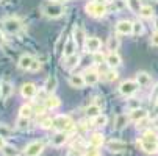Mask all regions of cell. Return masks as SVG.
Listing matches in <instances>:
<instances>
[{
	"mask_svg": "<svg viewBox=\"0 0 158 156\" xmlns=\"http://www.w3.org/2000/svg\"><path fill=\"white\" fill-rule=\"evenodd\" d=\"M85 10H86L88 16L96 17V19H100L108 13V6L105 3H100V2H89L85 5Z\"/></svg>",
	"mask_w": 158,
	"mask_h": 156,
	"instance_id": "6da1fadb",
	"label": "cell"
},
{
	"mask_svg": "<svg viewBox=\"0 0 158 156\" xmlns=\"http://www.w3.org/2000/svg\"><path fill=\"white\" fill-rule=\"evenodd\" d=\"M42 13H44V16H47L50 19H58V17H61L66 13V10H64V6L60 2H49V3L44 5Z\"/></svg>",
	"mask_w": 158,
	"mask_h": 156,
	"instance_id": "7a4b0ae2",
	"label": "cell"
},
{
	"mask_svg": "<svg viewBox=\"0 0 158 156\" xmlns=\"http://www.w3.org/2000/svg\"><path fill=\"white\" fill-rule=\"evenodd\" d=\"M72 119L66 114H58L52 119V128H55L56 131H69L72 130Z\"/></svg>",
	"mask_w": 158,
	"mask_h": 156,
	"instance_id": "3957f363",
	"label": "cell"
},
{
	"mask_svg": "<svg viewBox=\"0 0 158 156\" xmlns=\"http://www.w3.org/2000/svg\"><path fill=\"white\" fill-rule=\"evenodd\" d=\"M138 89H139V84L136 83V80H125L119 84V92L124 97H131Z\"/></svg>",
	"mask_w": 158,
	"mask_h": 156,
	"instance_id": "277c9868",
	"label": "cell"
},
{
	"mask_svg": "<svg viewBox=\"0 0 158 156\" xmlns=\"http://www.w3.org/2000/svg\"><path fill=\"white\" fill-rule=\"evenodd\" d=\"M5 25V30L10 33V34H17L20 30H22V22L16 17H10V19H5L3 22Z\"/></svg>",
	"mask_w": 158,
	"mask_h": 156,
	"instance_id": "5b68a950",
	"label": "cell"
},
{
	"mask_svg": "<svg viewBox=\"0 0 158 156\" xmlns=\"http://www.w3.org/2000/svg\"><path fill=\"white\" fill-rule=\"evenodd\" d=\"M116 33L121 36L133 34V22L131 20H119L116 24Z\"/></svg>",
	"mask_w": 158,
	"mask_h": 156,
	"instance_id": "8992f818",
	"label": "cell"
},
{
	"mask_svg": "<svg viewBox=\"0 0 158 156\" xmlns=\"http://www.w3.org/2000/svg\"><path fill=\"white\" fill-rule=\"evenodd\" d=\"M42 150H44V144L39 142V141H33V142H30V144L25 147L24 154H25V156H39V154L42 153Z\"/></svg>",
	"mask_w": 158,
	"mask_h": 156,
	"instance_id": "52a82bcc",
	"label": "cell"
},
{
	"mask_svg": "<svg viewBox=\"0 0 158 156\" xmlns=\"http://www.w3.org/2000/svg\"><path fill=\"white\" fill-rule=\"evenodd\" d=\"M100 47H102V41H100L97 36L86 38V41H85V49H86L88 52L96 53V52H99V50H100Z\"/></svg>",
	"mask_w": 158,
	"mask_h": 156,
	"instance_id": "ba28073f",
	"label": "cell"
},
{
	"mask_svg": "<svg viewBox=\"0 0 158 156\" xmlns=\"http://www.w3.org/2000/svg\"><path fill=\"white\" fill-rule=\"evenodd\" d=\"M105 62L108 64V67L116 69V67H119V66L122 64V58H121V55L118 52H110L106 55V58H105Z\"/></svg>",
	"mask_w": 158,
	"mask_h": 156,
	"instance_id": "9c48e42d",
	"label": "cell"
},
{
	"mask_svg": "<svg viewBox=\"0 0 158 156\" xmlns=\"http://www.w3.org/2000/svg\"><path fill=\"white\" fill-rule=\"evenodd\" d=\"M20 94L24 98H35L36 94H38V89L33 83H25V84H22L20 87Z\"/></svg>",
	"mask_w": 158,
	"mask_h": 156,
	"instance_id": "30bf717a",
	"label": "cell"
},
{
	"mask_svg": "<svg viewBox=\"0 0 158 156\" xmlns=\"http://www.w3.org/2000/svg\"><path fill=\"white\" fill-rule=\"evenodd\" d=\"M138 145L141 147L143 151H146V153H149V154L158 153V142H150V141L139 139V141H138Z\"/></svg>",
	"mask_w": 158,
	"mask_h": 156,
	"instance_id": "8fae6325",
	"label": "cell"
},
{
	"mask_svg": "<svg viewBox=\"0 0 158 156\" xmlns=\"http://www.w3.org/2000/svg\"><path fill=\"white\" fill-rule=\"evenodd\" d=\"M50 142H52L53 147H61V145H64V144L67 142V131H56L55 134L52 136Z\"/></svg>",
	"mask_w": 158,
	"mask_h": 156,
	"instance_id": "7c38bea8",
	"label": "cell"
},
{
	"mask_svg": "<svg viewBox=\"0 0 158 156\" xmlns=\"http://www.w3.org/2000/svg\"><path fill=\"white\" fill-rule=\"evenodd\" d=\"M128 117H130V120H133V122H141V120L147 119V111L143 109V108L131 109L130 114H128Z\"/></svg>",
	"mask_w": 158,
	"mask_h": 156,
	"instance_id": "4fadbf2b",
	"label": "cell"
},
{
	"mask_svg": "<svg viewBox=\"0 0 158 156\" xmlns=\"http://www.w3.org/2000/svg\"><path fill=\"white\" fill-rule=\"evenodd\" d=\"M77 46L78 44L75 42V39L74 38H69L67 39V42L64 44V58H67V56H71V55H75L77 53Z\"/></svg>",
	"mask_w": 158,
	"mask_h": 156,
	"instance_id": "5bb4252c",
	"label": "cell"
},
{
	"mask_svg": "<svg viewBox=\"0 0 158 156\" xmlns=\"http://www.w3.org/2000/svg\"><path fill=\"white\" fill-rule=\"evenodd\" d=\"M33 61H35V58L31 55H22L19 58V61H17V67L22 69V70H30Z\"/></svg>",
	"mask_w": 158,
	"mask_h": 156,
	"instance_id": "9a60e30c",
	"label": "cell"
},
{
	"mask_svg": "<svg viewBox=\"0 0 158 156\" xmlns=\"http://www.w3.org/2000/svg\"><path fill=\"white\" fill-rule=\"evenodd\" d=\"M125 8H128L127 0H111L110 5H108V11H113V13L124 11Z\"/></svg>",
	"mask_w": 158,
	"mask_h": 156,
	"instance_id": "2e32d148",
	"label": "cell"
},
{
	"mask_svg": "<svg viewBox=\"0 0 158 156\" xmlns=\"http://www.w3.org/2000/svg\"><path fill=\"white\" fill-rule=\"evenodd\" d=\"M83 77H85V83L86 84H89V86H94V84H97L99 83V80H100V75L96 72V70H86L85 74H83Z\"/></svg>",
	"mask_w": 158,
	"mask_h": 156,
	"instance_id": "e0dca14e",
	"label": "cell"
},
{
	"mask_svg": "<svg viewBox=\"0 0 158 156\" xmlns=\"http://www.w3.org/2000/svg\"><path fill=\"white\" fill-rule=\"evenodd\" d=\"M69 84H71L72 87H75V89H81V87L86 84L83 74H72V75L69 77Z\"/></svg>",
	"mask_w": 158,
	"mask_h": 156,
	"instance_id": "ac0fdd59",
	"label": "cell"
},
{
	"mask_svg": "<svg viewBox=\"0 0 158 156\" xmlns=\"http://www.w3.org/2000/svg\"><path fill=\"white\" fill-rule=\"evenodd\" d=\"M60 105H61V100L56 97V95H53V94H49L47 95V98L44 100V106H46L47 109H58L60 108Z\"/></svg>",
	"mask_w": 158,
	"mask_h": 156,
	"instance_id": "d6986e66",
	"label": "cell"
},
{
	"mask_svg": "<svg viewBox=\"0 0 158 156\" xmlns=\"http://www.w3.org/2000/svg\"><path fill=\"white\" fill-rule=\"evenodd\" d=\"M135 80H136V83L139 84V87H146V86H149L152 83V77L147 72H138Z\"/></svg>",
	"mask_w": 158,
	"mask_h": 156,
	"instance_id": "ffe728a7",
	"label": "cell"
},
{
	"mask_svg": "<svg viewBox=\"0 0 158 156\" xmlns=\"http://www.w3.org/2000/svg\"><path fill=\"white\" fill-rule=\"evenodd\" d=\"M78 62H80V56L75 53V55L67 56V58H66V62H63V66H64V69L71 70V69L77 67V66H78Z\"/></svg>",
	"mask_w": 158,
	"mask_h": 156,
	"instance_id": "44dd1931",
	"label": "cell"
},
{
	"mask_svg": "<svg viewBox=\"0 0 158 156\" xmlns=\"http://www.w3.org/2000/svg\"><path fill=\"white\" fill-rule=\"evenodd\" d=\"M103 142H105V138H103L102 133H94V134H91V138H89V145L96 147V148L102 147Z\"/></svg>",
	"mask_w": 158,
	"mask_h": 156,
	"instance_id": "7402d4cb",
	"label": "cell"
},
{
	"mask_svg": "<svg viewBox=\"0 0 158 156\" xmlns=\"http://www.w3.org/2000/svg\"><path fill=\"white\" fill-rule=\"evenodd\" d=\"M106 147H108V150H110V151H116V153L124 151L125 148H128V145H127V144L119 142V141H111V142H108V144H106Z\"/></svg>",
	"mask_w": 158,
	"mask_h": 156,
	"instance_id": "603a6c76",
	"label": "cell"
},
{
	"mask_svg": "<svg viewBox=\"0 0 158 156\" xmlns=\"http://www.w3.org/2000/svg\"><path fill=\"white\" fill-rule=\"evenodd\" d=\"M99 114H102V109H100L99 105L93 103V105H89V106L86 108V116H88L89 119H94V117H97Z\"/></svg>",
	"mask_w": 158,
	"mask_h": 156,
	"instance_id": "cb8c5ba5",
	"label": "cell"
},
{
	"mask_svg": "<svg viewBox=\"0 0 158 156\" xmlns=\"http://www.w3.org/2000/svg\"><path fill=\"white\" fill-rule=\"evenodd\" d=\"M119 46H121V41H119L118 36H111V38H108L106 49H108L110 52H116V50L119 49Z\"/></svg>",
	"mask_w": 158,
	"mask_h": 156,
	"instance_id": "d4e9b609",
	"label": "cell"
},
{
	"mask_svg": "<svg viewBox=\"0 0 158 156\" xmlns=\"http://www.w3.org/2000/svg\"><path fill=\"white\" fill-rule=\"evenodd\" d=\"M128 120H130V117L127 116V114H119L118 117H116V122H114V128L116 130H122L127 123H128Z\"/></svg>",
	"mask_w": 158,
	"mask_h": 156,
	"instance_id": "484cf974",
	"label": "cell"
},
{
	"mask_svg": "<svg viewBox=\"0 0 158 156\" xmlns=\"http://www.w3.org/2000/svg\"><path fill=\"white\" fill-rule=\"evenodd\" d=\"M56 78L55 77H49L47 78V81H46V86H44V91H46L47 94H53V91H55V87H56Z\"/></svg>",
	"mask_w": 158,
	"mask_h": 156,
	"instance_id": "4316f807",
	"label": "cell"
},
{
	"mask_svg": "<svg viewBox=\"0 0 158 156\" xmlns=\"http://www.w3.org/2000/svg\"><path fill=\"white\" fill-rule=\"evenodd\" d=\"M138 14H139L143 19H152V17H153V8H152L150 5H143Z\"/></svg>",
	"mask_w": 158,
	"mask_h": 156,
	"instance_id": "83f0119b",
	"label": "cell"
},
{
	"mask_svg": "<svg viewBox=\"0 0 158 156\" xmlns=\"http://www.w3.org/2000/svg\"><path fill=\"white\" fill-rule=\"evenodd\" d=\"M106 122H108V117H106L105 114H99L97 117H94V119H93V126L102 128V126H105V125H106Z\"/></svg>",
	"mask_w": 158,
	"mask_h": 156,
	"instance_id": "f1b7e54d",
	"label": "cell"
},
{
	"mask_svg": "<svg viewBox=\"0 0 158 156\" xmlns=\"http://www.w3.org/2000/svg\"><path fill=\"white\" fill-rule=\"evenodd\" d=\"M127 5H128V10L133 11L135 14H138L139 10H141V6H143L139 0H127Z\"/></svg>",
	"mask_w": 158,
	"mask_h": 156,
	"instance_id": "f546056e",
	"label": "cell"
},
{
	"mask_svg": "<svg viewBox=\"0 0 158 156\" xmlns=\"http://www.w3.org/2000/svg\"><path fill=\"white\" fill-rule=\"evenodd\" d=\"M31 114H33V108H31L30 105L20 106V109H19V116H20V117H27V119H30Z\"/></svg>",
	"mask_w": 158,
	"mask_h": 156,
	"instance_id": "4dcf8cb0",
	"label": "cell"
},
{
	"mask_svg": "<svg viewBox=\"0 0 158 156\" xmlns=\"http://www.w3.org/2000/svg\"><path fill=\"white\" fill-rule=\"evenodd\" d=\"M74 39H75V42H77V44H81V42H85V41H86V36H85V31H83V28H81V27H77V28H75Z\"/></svg>",
	"mask_w": 158,
	"mask_h": 156,
	"instance_id": "1f68e13d",
	"label": "cell"
},
{
	"mask_svg": "<svg viewBox=\"0 0 158 156\" xmlns=\"http://www.w3.org/2000/svg\"><path fill=\"white\" fill-rule=\"evenodd\" d=\"M11 92H13V86L8 81L2 83V98H8L11 95Z\"/></svg>",
	"mask_w": 158,
	"mask_h": 156,
	"instance_id": "d6a6232c",
	"label": "cell"
},
{
	"mask_svg": "<svg viewBox=\"0 0 158 156\" xmlns=\"http://www.w3.org/2000/svg\"><path fill=\"white\" fill-rule=\"evenodd\" d=\"M16 125H17V128H19V130H27V128H28V125H30V120H28L27 117H20V116H19V119H17Z\"/></svg>",
	"mask_w": 158,
	"mask_h": 156,
	"instance_id": "836d02e7",
	"label": "cell"
},
{
	"mask_svg": "<svg viewBox=\"0 0 158 156\" xmlns=\"http://www.w3.org/2000/svg\"><path fill=\"white\" fill-rule=\"evenodd\" d=\"M141 139H144V141H150V142H158V138H156V134H155L152 130H147L144 134H143Z\"/></svg>",
	"mask_w": 158,
	"mask_h": 156,
	"instance_id": "e575fe53",
	"label": "cell"
},
{
	"mask_svg": "<svg viewBox=\"0 0 158 156\" xmlns=\"http://www.w3.org/2000/svg\"><path fill=\"white\" fill-rule=\"evenodd\" d=\"M103 78H105L106 81H110V83H111V81H116V80L119 78V74H118L114 69H111V70H108V72L105 74V77H103Z\"/></svg>",
	"mask_w": 158,
	"mask_h": 156,
	"instance_id": "d590c367",
	"label": "cell"
},
{
	"mask_svg": "<svg viewBox=\"0 0 158 156\" xmlns=\"http://www.w3.org/2000/svg\"><path fill=\"white\" fill-rule=\"evenodd\" d=\"M2 151H3L5 156H17V153H19L13 145H5V147L2 148Z\"/></svg>",
	"mask_w": 158,
	"mask_h": 156,
	"instance_id": "8d00e7d4",
	"label": "cell"
},
{
	"mask_svg": "<svg viewBox=\"0 0 158 156\" xmlns=\"http://www.w3.org/2000/svg\"><path fill=\"white\" fill-rule=\"evenodd\" d=\"M144 33V25L141 22H133V34L135 36H139Z\"/></svg>",
	"mask_w": 158,
	"mask_h": 156,
	"instance_id": "74e56055",
	"label": "cell"
},
{
	"mask_svg": "<svg viewBox=\"0 0 158 156\" xmlns=\"http://www.w3.org/2000/svg\"><path fill=\"white\" fill-rule=\"evenodd\" d=\"M105 55L99 50V52H96V53H93V61H94V64H102L103 61H105Z\"/></svg>",
	"mask_w": 158,
	"mask_h": 156,
	"instance_id": "f35d334b",
	"label": "cell"
},
{
	"mask_svg": "<svg viewBox=\"0 0 158 156\" xmlns=\"http://www.w3.org/2000/svg\"><path fill=\"white\" fill-rule=\"evenodd\" d=\"M83 156H100V151L96 147H89L88 150H85Z\"/></svg>",
	"mask_w": 158,
	"mask_h": 156,
	"instance_id": "ab89813d",
	"label": "cell"
},
{
	"mask_svg": "<svg viewBox=\"0 0 158 156\" xmlns=\"http://www.w3.org/2000/svg\"><path fill=\"white\" fill-rule=\"evenodd\" d=\"M63 42H64V38H60V39H58V42H56V46H55V52H56V53H61V52H64Z\"/></svg>",
	"mask_w": 158,
	"mask_h": 156,
	"instance_id": "60d3db41",
	"label": "cell"
},
{
	"mask_svg": "<svg viewBox=\"0 0 158 156\" xmlns=\"http://www.w3.org/2000/svg\"><path fill=\"white\" fill-rule=\"evenodd\" d=\"M39 125H41V128H44V130L52 128V119H44V120L39 122Z\"/></svg>",
	"mask_w": 158,
	"mask_h": 156,
	"instance_id": "b9f144b4",
	"label": "cell"
},
{
	"mask_svg": "<svg viewBox=\"0 0 158 156\" xmlns=\"http://www.w3.org/2000/svg\"><path fill=\"white\" fill-rule=\"evenodd\" d=\"M41 69V62L38 61V59H35L33 62H31V67H30V72H38Z\"/></svg>",
	"mask_w": 158,
	"mask_h": 156,
	"instance_id": "7bdbcfd3",
	"label": "cell"
},
{
	"mask_svg": "<svg viewBox=\"0 0 158 156\" xmlns=\"http://www.w3.org/2000/svg\"><path fill=\"white\" fill-rule=\"evenodd\" d=\"M150 44L153 47H158V31H155L152 36H150Z\"/></svg>",
	"mask_w": 158,
	"mask_h": 156,
	"instance_id": "ee69618b",
	"label": "cell"
},
{
	"mask_svg": "<svg viewBox=\"0 0 158 156\" xmlns=\"http://www.w3.org/2000/svg\"><path fill=\"white\" fill-rule=\"evenodd\" d=\"M128 108H130V111L131 109H136V108H139V103L135 102V98H131V100H128Z\"/></svg>",
	"mask_w": 158,
	"mask_h": 156,
	"instance_id": "f6af8a7d",
	"label": "cell"
},
{
	"mask_svg": "<svg viewBox=\"0 0 158 156\" xmlns=\"http://www.w3.org/2000/svg\"><path fill=\"white\" fill-rule=\"evenodd\" d=\"M5 145H6V142H5V138H3V136H0V150H2Z\"/></svg>",
	"mask_w": 158,
	"mask_h": 156,
	"instance_id": "bcb514c9",
	"label": "cell"
},
{
	"mask_svg": "<svg viewBox=\"0 0 158 156\" xmlns=\"http://www.w3.org/2000/svg\"><path fill=\"white\" fill-rule=\"evenodd\" d=\"M153 28H155V31H158V17H155V20H153Z\"/></svg>",
	"mask_w": 158,
	"mask_h": 156,
	"instance_id": "7dc6e473",
	"label": "cell"
},
{
	"mask_svg": "<svg viewBox=\"0 0 158 156\" xmlns=\"http://www.w3.org/2000/svg\"><path fill=\"white\" fill-rule=\"evenodd\" d=\"M3 44H5V38H3L2 31H0V46H3Z\"/></svg>",
	"mask_w": 158,
	"mask_h": 156,
	"instance_id": "c3c4849f",
	"label": "cell"
},
{
	"mask_svg": "<svg viewBox=\"0 0 158 156\" xmlns=\"http://www.w3.org/2000/svg\"><path fill=\"white\" fill-rule=\"evenodd\" d=\"M153 111H155V114H156V116H158V102H156V103H155V108H153Z\"/></svg>",
	"mask_w": 158,
	"mask_h": 156,
	"instance_id": "681fc988",
	"label": "cell"
},
{
	"mask_svg": "<svg viewBox=\"0 0 158 156\" xmlns=\"http://www.w3.org/2000/svg\"><path fill=\"white\" fill-rule=\"evenodd\" d=\"M94 2H100V3H105V2H108V0H94Z\"/></svg>",
	"mask_w": 158,
	"mask_h": 156,
	"instance_id": "f907efd6",
	"label": "cell"
},
{
	"mask_svg": "<svg viewBox=\"0 0 158 156\" xmlns=\"http://www.w3.org/2000/svg\"><path fill=\"white\" fill-rule=\"evenodd\" d=\"M0 98H2V86H0Z\"/></svg>",
	"mask_w": 158,
	"mask_h": 156,
	"instance_id": "816d5d0a",
	"label": "cell"
},
{
	"mask_svg": "<svg viewBox=\"0 0 158 156\" xmlns=\"http://www.w3.org/2000/svg\"><path fill=\"white\" fill-rule=\"evenodd\" d=\"M58 2H60V3H63V2H67V0H58Z\"/></svg>",
	"mask_w": 158,
	"mask_h": 156,
	"instance_id": "f5cc1de1",
	"label": "cell"
},
{
	"mask_svg": "<svg viewBox=\"0 0 158 156\" xmlns=\"http://www.w3.org/2000/svg\"><path fill=\"white\" fill-rule=\"evenodd\" d=\"M0 2H6V0H0Z\"/></svg>",
	"mask_w": 158,
	"mask_h": 156,
	"instance_id": "db71d44e",
	"label": "cell"
}]
</instances>
